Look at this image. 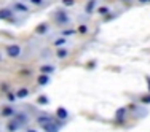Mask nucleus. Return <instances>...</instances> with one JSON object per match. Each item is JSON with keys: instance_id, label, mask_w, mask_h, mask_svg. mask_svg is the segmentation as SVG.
Returning <instances> with one entry per match:
<instances>
[{"instance_id": "nucleus-9", "label": "nucleus", "mask_w": 150, "mask_h": 132, "mask_svg": "<svg viewBox=\"0 0 150 132\" xmlns=\"http://www.w3.org/2000/svg\"><path fill=\"white\" fill-rule=\"evenodd\" d=\"M37 83H38V86H46V84L50 83V75L40 73V75H38V78H37Z\"/></svg>"}, {"instance_id": "nucleus-29", "label": "nucleus", "mask_w": 150, "mask_h": 132, "mask_svg": "<svg viewBox=\"0 0 150 132\" xmlns=\"http://www.w3.org/2000/svg\"><path fill=\"white\" fill-rule=\"evenodd\" d=\"M2 91H8V84H2Z\"/></svg>"}, {"instance_id": "nucleus-8", "label": "nucleus", "mask_w": 150, "mask_h": 132, "mask_svg": "<svg viewBox=\"0 0 150 132\" xmlns=\"http://www.w3.org/2000/svg\"><path fill=\"white\" fill-rule=\"evenodd\" d=\"M19 127H21V124L18 123V121H15V119H11L8 124H6V131L8 132H16Z\"/></svg>"}, {"instance_id": "nucleus-31", "label": "nucleus", "mask_w": 150, "mask_h": 132, "mask_svg": "<svg viewBox=\"0 0 150 132\" xmlns=\"http://www.w3.org/2000/svg\"><path fill=\"white\" fill-rule=\"evenodd\" d=\"M27 132H38V131H35V129H27Z\"/></svg>"}, {"instance_id": "nucleus-27", "label": "nucleus", "mask_w": 150, "mask_h": 132, "mask_svg": "<svg viewBox=\"0 0 150 132\" xmlns=\"http://www.w3.org/2000/svg\"><path fill=\"white\" fill-rule=\"evenodd\" d=\"M19 75H21V77H29V75H30V70H21Z\"/></svg>"}, {"instance_id": "nucleus-28", "label": "nucleus", "mask_w": 150, "mask_h": 132, "mask_svg": "<svg viewBox=\"0 0 150 132\" xmlns=\"http://www.w3.org/2000/svg\"><path fill=\"white\" fill-rule=\"evenodd\" d=\"M145 81H147V89H149V92H150V77H149V75L145 77Z\"/></svg>"}, {"instance_id": "nucleus-5", "label": "nucleus", "mask_w": 150, "mask_h": 132, "mask_svg": "<svg viewBox=\"0 0 150 132\" xmlns=\"http://www.w3.org/2000/svg\"><path fill=\"white\" fill-rule=\"evenodd\" d=\"M53 121H54V118H51L50 115H40L37 118V123L40 124V126H46V124H51Z\"/></svg>"}, {"instance_id": "nucleus-12", "label": "nucleus", "mask_w": 150, "mask_h": 132, "mask_svg": "<svg viewBox=\"0 0 150 132\" xmlns=\"http://www.w3.org/2000/svg\"><path fill=\"white\" fill-rule=\"evenodd\" d=\"M53 72H54V65L46 64V65H42L40 67V73H43V75H51Z\"/></svg>"}, {"instance_id": "nucleus-18", "label": "nucleus", "mask_w": 150, "mask_h": 132, "mask_svg": "<svg viewBox=\"0 0 150 132\" xmlns=\"http://www.w3.org/2000/svg\"><path fill=\"white\" fill-rule=\"evenodd\" d=\"M46 29H48V26H46V24L43 22V24H40V26H38L37 29H35V32H37L38 35H43L45 32H46Z\"/></svg>"}, {"instance_id": "nucleus-25", "label": "nucleus", "mask_w": 150, "mask_h": 132, "mask_svg": "<svg viewBox=\"0 0 150 132\" xmlns=\"http://www.w3.org/2000/svg\"><path fill=\"white\" fill-rule=\"evenodd\" d=\"M62 5L64 6H72V5H75V0H62Z\"/></svg>"}, {"instance_id": "nucleus-6", "label": "nucleus", "mask_w": 150, "mask_h": 132, "mask_svg": "<svg viewBox=\"0 0 150 132\" xmlns=\"http://www.w3.org/2000/svg\"><path fill=\"white\" fill-rule=\"evenodd\" d=\"M13 10H15V11H19V13H27L29 11V6L23 2H16L15 5H13Z\"/></svg>"}, {"instance_id": "nucleus-20", "label": "nucleus", "mask_w": 150, "mask_h": 132, "mask_svg": "<svg viewBox=\"0 0 150 132\" xmlns=\"http://www.w3.org/2000/svg\"><path fill=\"white\" fill-rule=\"evenodd\" d=\"M64 45H66V38L64 37H59L54 40V46H64Z\"/></svg>"}, {"instance_id": "nucleus-10", "label": "nucleus", "mask_w": 150, "mask_h": 132, "mask_svg": "<svg viewBox=\"0 0 150 132\" xmlns=\"http://www.w3.org/2000/svg\"><path fill=\"white\" fill-rule=\"evenodd\" d=\"M15 121H18V123L23 126V124H26L27 121H29V116L24 115V113H16V115H15Z\"/></svg>"}, {"instance_id": "nucleus-17", "label": "nucleus", "mask_w": 150, "mask_h": 132, "mask_svg": "<svg viewBox=\"0 0 150 132\" xmlns=\"http://www.w3.org/2000/svg\"><path fill=\"white\" fill-rule=\"evenodd\" d=\"M37 103H38V105H48V103H50V99L46 97V95H40V97L37 99Z\"/></svg>"}, {"instance_id": "nucleus-3", "label": "nucleus", "mask_w": 150, "mask_h": 132, "mask_svg": "<svg viewBox=\"0 0 150 132\" xmlns=\"http://www.w3.org/2000/svg\"><path fill=\"white\" fill-rule=\"evenodd\" d=\"M126 112H128V108H126V107H121V108L117 110V113H115V121H117L118 124H123L125 116H126Z\"/></svg>"}, {"instance_id": "nucleus-24", "label": "nucleus", "mask_w": 150, "mask_h": 132, "mask_svg": "<svg viewBox=\"0 0 150 132\" xmlns=\"http://www.w3.org/2000/svg\"><path fill=\"white\" fill-rule=\"evenodd\" d=\"M75 34H77L75 30H64L62 32V37L66 38V37H70V35H75Z\"/></svg>"}, {"instance_id": "nucleus-22", "label": "nucleus", "mask_w": 150, "mask_h": 132, "mask_svg": "<svg viewBox=\"0 0 150 132\" xmlns=\"http://www.w3.org/2000/svg\"><path fill=\"white\" fill-rule=\"evenodd\" d=\"M139 100H141L142 103H145V105H149V103H150V92H149V94H145V95H142Z\"/></svg>"}, {"instance_id": "nucleus-32", "label": "nucleus", "mask_w": 150, "mask_h": 132, "mask_svg": "<svg viewBox=\"0 0 150 132\" xmlns=\"http://www.w3.org/2000/svg\"><path fill=\"white\" fill-rule=\"evenodd\" d=\"M121 2H129V0H121Z\"/></svg>"}, {"instance_id": "nucleus-13", "label": "nucleus", "mask_w": 150, "mask_h": 132, "mask_svg": "<svg viewBox=\"0 0 150 132\" xmlns=\"http://www.w3.org/2000/svg\"><path fill=\"white\" fill-rule=\"evenodd\" d=\"M29 95V89L27 88H21L16 91V99H26Z\"/></svg>"}, {"instance_id": "nucleus-2", "label": "nucleus", "mask_w": 150, "mask_h": 132, "mask_svg": "<svg viewBox=\"0 0 150 132\" xmlns=\"http://www.w3.org/2000/svg\"><path fill=\"white\" fill-rule=\"evenodd\" d=\"M6 54H8L10 58H13V59L19 58V54H21V46H19V45H8V46H6Z\"/></svg>"}, {"instance_id": "nucleus-1", "label": "nucleus", "mask_w": 150, "mask_h": 132, "mask_svg": "<svg viewBox=\"0 0 150 132\" xmlns=\"http://www.w3.org/2000/svg\"><path fill=\"white\" fill-rule=\"evenodd\" d=\"M69 16H67L66 10H59V11H56L54 15V22L59 24V26H64V24H69Z\"/></svg>"}, {"instance_id": "nucleus-4", "label": "nucleus", "mask_w": 150, "mask_h": 132, "mask_svg": "<svg viewBox=\"0 0 150 132\" xmlns=\"http://www.w3.org/2000/svg\"><path fill=\"white\" fill-rule=\"evenodd\" d=\"M3 118H15V115H16V110L13 108L11 105H8V107H3L2 108V113H0Z\"/></svg>"}, {"instance_id": "nucleus-14", "label": "nucleus", "mask_w": 150, "mask_h": 132, "mask_svg": "<svg viewBox=\"0 0 150 132\" xmlns=\"http://www.w3.org/2000/svg\"><path fill=\"white\" fill-rule=\"evenodd\" d=\"M42 129L45 132H59V127L54 124V121H53L51 124H46V126H42Z\"/></svg>"}, {"instance_id": "nucleus-26", "label": "nucleus", "mask_w": 150, "mask_h": 132, "mask_svg": "<svg viewBox=\"0 0 150 132\" xmlns=\"http://www.w3.org/2000/svg\"><path fill=\"white\" fill-rule=\"evenodd\" d=\"M29 2L32 3V5H37V6H38V5H42V3L45 2V0H29Z\"/></svg>"}, {"instance_id": "nucleus-34", "label": "nucleus", "mask_w": 150, "mask_h": 132, "mask_svg": "<svg viewBox=\"0 0 150 132\" xmlns=\"http://www.w3.org/2000/svg\"><path fill=\"white\" fill-rule=\"evenodd\" d=\"M149 2H150V0H149Z\"/></svg>"}, {"instance_id": "nucleus-7", "label": "nucleus", "mask_w": 150, "mask_h": 132, "mask_svg": "<svg viewBox=\"0 0 150 132\" xmlns=\"http://www.w3.org/2000/svg\"><path fill=\"white\" fill-rule=\"evenodd\" d=\"M56 116H58L61 121H64V119L69 118V112H67V108H64V107H59V108L56 110Z\"/></svg>"}, {"instance_id": "nucleus-33", "label": "nucleus", "mask_w": 150, "mask_h": 132, "mask_svg": "<svg viewBox=\"0 0 150 132\" xmlns=\"http://www.w3.org/2000/svg\"><path fill=\"white\" fill-rule=\"evenodd\" d=\"M0 62H2V56H0Z\"/></svg>"}, {"instance_id": "nucleus-23", "label": "nucleus", "mask_w": 150, "mask_h": 132, "mask_svg": "<svg viewBox=\"0 0 150 132\" xmlns=\"http://www.w3.org/2000/svg\"><path fill=\"white\" fill-rule=\"evenodd\" d=\"M6 97H8V102H16L18 99H16V94H13V92H8V95H6Z\"/></svg>"}, {"instance_id": "nucleus-19", "label": "nucleus", "mask_w": 150, "mask_h": 132, "mask_svg": "<svg viewBox=\"0 0 150 132\" xmlns=\"http://www.w3.org/2000/svg\"><path fill=\"white\" fill-rule=\"evenodd\" d=\"M98 13H99V15H102V16H107L110 13V8H109V6H99Z\"/></svg>"}, {"instance_id": "nucleus-16", "label": "nucleus", "mask_w": 150, "mask_h": 132, "mask_svg": "<svg viewBox=\"0 0 150 132\" xmlns=\"http://www.w3.org/2000/svg\"><path fill=\"white\" fill-rule=\"evenodd\" d=\"M94 5H96V0H90V2L86 3V6H85V11H86V13H93Z\"/></svg>"}, {"instance_id": "nucleus-30", "label": "nucleus", "mask_w": 150, "mask_h": 132, "mask_svg": "<svg viewBox=\"0 0 150 132\" xmlns=\"http://www.w3.org/2000/svg\"><path fill=\"white\" fill-rule=\"evenodd\" d=\"M137 2H139V3H147L149 0H137Z\"/></svg>"}, {"instance_id": "nucleus-15", "label": "nucleus", "mask_w": 150, "mask_h": 132, "mask_svg": "<svg viewBox=\"0 0 150 132\" xmlns=\"http://www.w3.org/2000/svg\"><path fill=\"white\" fill-rule=\"evenodd\" d=\"M67 54H69V51H67L66 48H58V49H56V56H58L59 59L67 58Z\"/></svg>"}, {"instance_id": "nucleus-21", "label": "nucleus", "mask_w": 150, "mask_h": 132, "mask_svg": "<svg viewBox=\"0 0 150 132\" xmlns=\"http://www.w3.org/2000/svg\"><path fill=\"white\" fill-rule=\"evenodd\" d=\"M86 32H88V27L85 26V24H81V26H80V27H78V29H77V34H80V35H85V34H86Z\"/></svg>"}, {"instance_id": "nucleus-11", "label": "nucleus", "mask_w": 150, "mask_h": 132, "mask_svg": "<svg viewBox=\"0 0 150 132\" xmlns=\"http://www.w3.org/2000/svg\"><path fill=\"white\" fill-rule=\"evenodd\" d=\"M11 15H13V10H10V8L0 10V19H6V21H8L10 18H11Z\"/></svg>"}]
</instances>
